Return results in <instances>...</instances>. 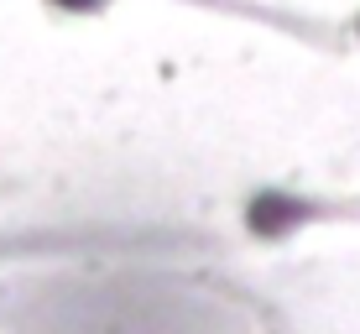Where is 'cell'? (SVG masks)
<instances>
[{
    "label": "cell",
    "instance_id": "2",
    "mask_svg": "<svg viewBox=\"0 0 360 334\" xmlns=\"http://www.w3.org/2000/svg\"><path fill=\"white\" fill-rule=\"evenodd\" d=\"M63 6H99V0H63Z\"/></svg>",
    "mask_w": 360,
    "mask_h": 334
},
{
    "label": "cell",
    "instance_id": "1",
    "mask_svg": "<svg viewBox=\"0 0 360 334\" xmlns=\"http://www.w3.org/2000/svg\"><path fill=\"white\" fill-rule=\"evenodd\" d=\"M297 209L292 199H282V193H262V199L251 204V230L256 235H282V230H292L297 225Z\"/></svg>",
    "mask_w": 360,
    "mask_h": 334
}]
</instances>
